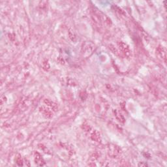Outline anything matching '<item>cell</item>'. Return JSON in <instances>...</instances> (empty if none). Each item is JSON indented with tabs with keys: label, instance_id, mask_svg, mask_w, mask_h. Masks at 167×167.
<instances>
[{
	"label": "cell",
	"instance_id": "1",
	"mask_svg": "<svg viewBox=\"0 0 167 167\" xmlns=\"http://www.w3.org/2000/svg\"><path fill=\"white\" fill-rule=\"evenodd\" d=\"M95 48V45L91 42H86L83 44L82 47V53L84 57H88L93 53Z\"/></svg>",
	"mask_w": 167,
	"mask_h": 167
},
{
	"label": "cell",
	"instance_id": "11",
	"mask_svg": "<svg viewBox=\"0 0 167 167\" xmlns=\"http://www.w3.org/2000/svg\"><path fill=\"white\" fill-rule=\"evenodd\" d=\"M15 160H16V163H17V165L18 166H23L24 161H23V159H22V157H21L20 155H18L17 157H16Z\"/></svg>",
	"mask_w": 167,
	"mask_h": 167
},
{
	"label": "cell",
	"instance_id": "12",
	"mask_svg": "<svg viewBox=\"0 0 167 167\" xmlns=\"http://www.w3.org/2000/svg\"><path fill=\"white\" fill-rule=\"evenodd\" d=\"M82 127L84 130H85L87 132H90L91 129L90 125L89 124H87V123H84V124H83L82 126Z\"/></svg>",
	"mask_w": 167,
	"mask_h": 167
},
{
	"label": "cell",
	"instance_id": "2",
	"mask_svg": "<svg viewBox=\"0 0 167 167\" xmlns=\"http://www.w3.org/2000/svg\"><path fill=\"white\" fill-rule=\"evenodd\" d=\"M108 155L112 157H116L121 153V148L114 144H110L108 146Z\"/></svg>",
	"mask_w": 167,
	"mask_h": 167
},
{
	"label": "cell",
	"instance_id": "10",
	"mask_svg": "<svg viewBox=\"0 0 167 167\" xmlns=\"http://www.w3.org/2000/svg\"><path fill=\"white\" fill-rule=\"evenodd\" d=\"M114 116H115L116 118L117 119L119 122L123 123V124L125 123V118H124V116L122 115L121 112H119L118 110H114Z\"/></svg>",
	"mask_w": 167,
	"mask_h": 167
},
{
	"label": "cell",
	"instance_id": "3",
	"mask_svg": "<svg viewBox=\"0 0 167 167\" xmlns=\"http://www.w3.org/2000/svg\"><path fill=\"white\" fill-rule=\"evenodd\" d=\"M118 45L119 49L121 50V51L124 53L127 57H129V56L131 55V50L127 44L120 41L118 43Z\"/></svg>",
	"mask_w": 167,
	"mask_h": 167
},
{
	"label": "cell",
	"instance_id": "15",
	"mask_svg": "<svg viewBox=\"0 0 167 167\" xmlns=\"http://www.w3.org/2000/svg\"><path fill=\"white\" fill-rule=\"evenodd\" d=\"M138 166H147V164H143V163H140L139 165H138Z\"/></svg>",
	"mask_w": 167,
	"mask_h": 167
},
{
	"label": "cell",
	"instance_id": "14",
	"mask_svg": "<svg viewBox=\"0 0 167 167\" xmlns=\"http://www.w3.org/2000/svg\"><path fill=\"white\" fill-rule=\"evenodd\" d=\"M6 101V97L4 95H2L1 97V105H3Z\"/></svg>",
	"mask_w": 167,
	"mask_h": 167
},
{
	"label": "cell",
	"instance_id": "8",
	"mask_svg": "<svg viewBox=\"0 0 167 167\" xmlns=\"http://www.w3.org/2000/svg\"><path fill=\"white\" fill-rule=\"evenodd\" d=\"M156 52L157 55H158L160 58L162 59V60H163L165 62L166 61V52L165 49L163 48L161 46H159L157 47V48L156 50Z\"/></svg>",
	"mask_w": 167,
	"mask_h": 167
},
{
	"label": "cell",
	"instance_id": "5",
	"mask_svg": "<svg viewBox=\"0 0 167 167\" xmlns=\"http://www.w3.org/2000/svg\"><path fill=\"white\" fill-rule=\"evenodd\" d=\"M31 104V100L27 97H25L24 98L21 100V101L18 105V107H19V109L20 110H26L28 107L30 106Z\"/></svg>",
	"mask_w": 167,
	"mask_h": 167
},
{
	"label": "cell",
	"instance_id": "9",
	"mask_svg": "<svg viewBox=\"0 0 167 167\" xmlns=\"http://www.w3.org/2000/svg\"><path fill=\"white\" fill-rule=\"evenodd\" d=\"M91 140L97 142H100L101 140V138H100V134L99 132L97 130H94L92 131V133H91Z\"/></svg>",
	"mask_w": 167,
	"mask_h": 167
},
{
	"label": "cell",
	"instance_id": "6",
	"mask_svg": "<svg viewBox=\"0 0 167 167\" xmlns=\"http://www.w3.org/2000/svg\"><path fill=\"white\" fill-rule=\"evenodd\" d=\"M34 160L35 164L38 166H44L45 165V161L44 159L40 155V154L38 152H35L34 153Z\"/></svg>",
	"mask_w": 167,
	"mask_h": 167
},
{
	"label": "cell",
	"instance_id": "13",
	"mask_svg": "<svg viewBox=\"0 0 167 167\" xmlns=\"http://www.w3.org/2000/svg\"><path fill=\"white\" fill-rule=\"evenodd\" d=\"M43 67L45 71H48L50 69V64L47 60H45L43 63Z\"/></svg>",
	"mask_w": 167,
	"mask_h": 167
},
{
	"label": "cell",
	"instance_id": "7",
	"mask_svg": "<svg viewBox=\"0 0 167 167\" xmlns=\"http://www.w3.org/2000/svg\"><path fill=\"white\" fill-rule=\"evenodd\" d=\"M43 103L45 104V105L48 107L49 108L51 109L52 111H57L58 110V105L56 103H55L54 102L52 101V100H50L48 99H45L43 100Z\"/></svg>",
	"mask_w": 167,
	"mask_h": 167
},
{
	"label": "cell",
	"instance_id": "4",
	"mask_svg": "<svg viewBox=\"0 0 167 167\" xmlns=\"http://www.w3.org/2000/svg\"><path fill=\"white\" fill-rule=\"evenodd\" d=\"M39 111L41 114L43 115V116H45L46 118H51L53 116V112L52 110L49 108L48 107H46L42 106L39 108Z\"/></svg>",
	"mask_w": 167,
	"mask_h": 167
}]
</instances>
